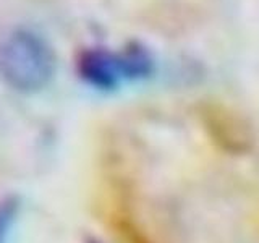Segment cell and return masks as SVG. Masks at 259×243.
I'll return each mask as SVG.
<instances>
[{
	"mask_svg": "<svg viewBox=\"0 0 259 243\" xmlns=\"http://www.w3.org/2000/svg\"><path fill=\"white\" fill-rule=\"evenodd\" d=\"M101 199L104 221L117 243H154L136 214L135 182L117 146L101 152Z\"/></svg>",
	"mask_w": 259,
	"mask_h": 243,
	"instance_id": "obj_1",
	"label": "cell"
},
{
	"mask_svg": "<svg viewBox=\"0 0 259 243\" xmlns=\"http://www.w3.org/2000/svg\"><path fill=\"white\" fill-rule=\"evenodd\" d=\"M57 55L51 43L29 28L12 29L0 40V79L18 93H37L51 85Z\"/></svg>",
	"mask_w": 259,
	"mask_h": 243,
	"instance_id": "obj_2",
	"label": "cell"
},
{
	"mask_svg": "<svg viewBox=\"0 0 259 243\" xmlns=\"http://www.w3.org/2000/svg\"><path fill=\"white\" fill-rule=\"evenodd\" d=\"M76 70L86 85L101 91L115 89L125 79L118 51H110L107 47L83 49L78 54Z\"/></svg>",
	"mask_w": 259,
	"mask_h": 243,
	"instance_id": "obj_3",
	"label": "cell"
},
{
	"mask_svg": "<svg viewBox=\"0 0 259 243\" xmlns=\"http://www.w3.org/2000/svg\"><path fill=\"white\" fill-rule=\"evenodd\" d=\"M118 54L125 79H144L154 73V67H156L154 57L149 49L141 43H130L118 51Z\"/></svg>",
	"mask_w": 259,
	"mask_h": 243,
	"instance_id": "obj_4",
	"label": "cell"
},
{
	"mask_svg": "<svg viewBox=\"0 0 259 243\" xmlns=\"http://www.w3.org/2000/svg\"><path fill=\"white\" fill-rule=\"evenodd\" d=\"M18 213V201L15 198H5L0 201V243H5L8 232Z\"/></svg>",
	"mask_w": 259,
	"mask_h": 243,
	"instance_id": "obj_5",
	"label": "cell"
}]
</instances>
